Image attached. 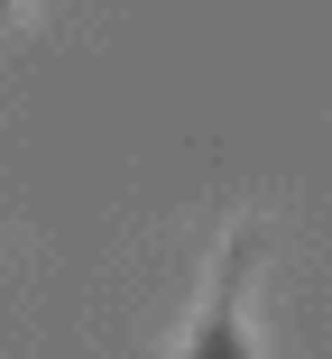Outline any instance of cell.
I'll return each instance as SVG.
<instances>
[{"mask_svg":"<svg viewBox=\"0 0 332 359\" xmlns=\"http://www.w3.org/2000/svg\"><path fill=\"white\" fill-rule=\"evenodd\" d=\"M258 258H268V240H258V231H231V249L213 258V285H204V313H194V332L166 359H258V341L240 323V295H249V267Z\"/></svg>","mask_w":332,"mask_h":359,"instance_id":"obj_1","label":"cell"}]
</instances>
